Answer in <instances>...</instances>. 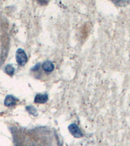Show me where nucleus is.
<instances>
[{
	"instance_id": "6",
	"label": "nucleus",
	"mask_w": 130,
	"mask_h": 146,
	"mask_svg": "<svg viewBox=\"0 0 130 146\" xmlns=\"http://www.w3.org/2000/svg\"><path fill=\"white\" fill-rule=\"evenodd\" d=\"M42 68L46 73L52 72L55 69V66L51 61L46 60L42 64Z\"/></svg>"
},
{
	"instance_id": "2",
	"label": "nucleus",
	"mask_w": 130,
	"mask_h": 146,
	"mask_svg": "<svg viewBox=\"0 0 130 146\" xmlns=\"http://www.w3.org/2000/svg\"><path fill=\"white\" fill-rule=\"evenodd\" d=\"M8 21L0 13V66L7 58L10 49V35Z\"/></svg>"
},
{
	"instance_id": "5",
	"label": "nucleus",
	"mask_w": 130,
	"mask_h": 146,
	"mask_svg": "<svg viewBox=\"0 0 130 146\" xmlns=\"http://www.w3.org/2000/svg\"><path fill=\"white\" fill-rule=\"evenodd\" d=\"M48 100V94H38L35 98L34 102L35 103H40V104H44L46 103Z\"/></svg>"
},
{
	"instance_id": "8",
	"label": "nucleus",
	"mask_w": 130,
	"mask_h": 146,
	"mask_svg": "<svg viewBox=\"0 0 130 146\" xmlns=\"http://www.w3.org/2000/svg\"><path fill=\"white\" fill-rule=\"evenodd\" d=\"M15 68H14V67L11 64L7 65L6 67L5 68V72L7 75H10V76H13L15 74Z\"/></svg>"
},
{
	"instance_id": "4",
	"label": "nucleus",
	"mask_w": 130,
	"mask_h": 146,
	"mask_svg": "<svg viewBox=\"0 0 130 146\" xmlns=\"http://www.w3.org/2000/svg\"><path fill=\"white\" fill-rule=\"evenodd\" d=\"M68 130H69L71 135H72L73 136H74L75 138H79L83 136V135L81 131L80 130L79 127H78L76 124L75 123L71 124L70 125H69V127H68Z\"/></svg>"
},
{
	"instance_id": "9",
	"label": "nucleus",
	"mask_w": 130,
	"mask_h": 146,
	"mask_svg": "<svg viewBox=\"0 0 130 146\" xmlns=\"http://www.w3.org/2000/svg\"><path fill=\"white\" fill-rule=\"evenodd\" d=\"M27 108H29V110H28V111H29V112L30 113V114H33V116H35V114H36V115L37 114V111H36V109H34V108L33 107H28Z\"/></svg>"
},
{
	"instance_id": "1",
	"label": "nucleus",
	"mask_w": 130,
	"mask_h": 146,
	"mask_svg": "<svg viewBox=\"0 0 130 146\" xmlns=\"http://www.w3.org/2000/svg\"><path fill=\"white\" fill-rule=\"evenodd\" d=\"M13 138L15 146H62L56 131L48 127L15 129Z\"/></svg>"
},
{
	"instance_id": "7",
	"label": "nucleus",
	"mask_w": 130,
	"mask_h": 146,
	"mask_svg": "<svg viewBox=\"0 0 130 146\" xmlns=\"http://www.w3.org/2000/svg\"><path fill=\"white\" fill-rule=\"evenodd\" d=\"M16 102H17V100L15 97L11 95H9L5 98L4 104L6 107H11V106L16 105Z\"/></svg>"
},
{
	"instance_id": "3",
	"label": "nucleus",
	"mask_w": 130,
	"mask_h": 146,
	"mask_svg": "<svg viewBox=\"0 0 130 146\" xmlns=\"http://www.w3.org/2000/svg\"><path fill=\"white\" fill-rule=\"evenodd\" d=\"M16 59L19 66H24L27 62V56L22 49H18L16 53Z\"/></svg>"
}]
</instances>
